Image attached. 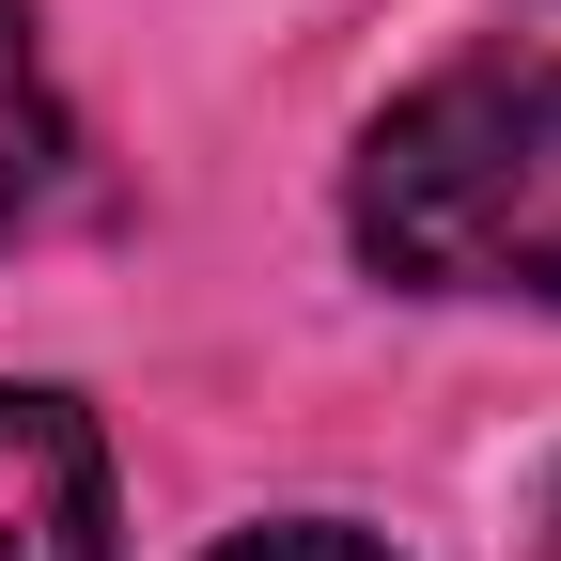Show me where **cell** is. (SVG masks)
I'll list each match as a JSON object with an SVG mask.
<instances>
[{
  "label": "cell",
  "instance_id": "1",
  "mask_svg": "<svg viewBox=\"0 0 561 561\" xmlns=\"http://www.w3.org/2000/svg\"><path fill=\"white\" fill-rule=\"evenodd\" d=\"M343 219L421 297H561V47L437 62L359 140Z\"/></svg>",
  "mask_w": 561,
  "mask_h": 561
},
{
  "label": "cell",
  "instance_id": "2",
  "mask_svg": "<svg viewBox=\"0 0 561 561\" xmlns=\"http://www.w3.org/2000/svg\"><path fill=\"white\" fill-rule=\"evenodd\" d=\"M0 561H110V437L62 390H0Z\"/></svg>",
  "mask_w": 561,
  "mask_h": 561
},
{
  "label": "cell",
  "instance_id": "3",
  "mask_svg": "<svg viewBox=\"0 0 561 561\" xmlns=\"http://www.w3.org/2000/svg\"><path fill=\"white\" fill-rule=\"evenodd\" d=\"M62 187H79V125H62V94H47L32 0H0V250H16Z\"/></svg>",
  "mask_w": 561,
  "mask_h": 561
},
{
  "label": "cell",
  "instance_id": "4",
  "mask_svg": "<svg viewBox=\"0 0 561 561\" xmlns=\"http://www.w3.org/2000/svg\"><path fill=\"white\" fill-rule=\"evenodd\" d=\"M219 561H390V546H359V530H328V515H280V530H234Z\"/></svg>",
  "mask_w": 561,
  "mask_h": 561
}]
</instances>
